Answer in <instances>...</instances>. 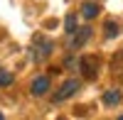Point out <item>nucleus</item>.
<instances>
[{
	"label": "nucleus",
	"mask_w": 123,
	"mask_h": 120,
	"mask_svg": "<svg viewBox=\"0 0 123 120\" xmlns=\"http://www.w3.org/2000/svg\"><path fill=\"white\" fill-rule=\"evenodd\" d=\"M32 44H35V59H37V61H44V59L52 54V49H54V44L49 42L47 37H42V34H37L32 39Z\"/></svg>",
	"instance_id": "f257e3e1"
},
{
	"label": "nucleus",
	"mask_w": 123,
	"mask_h": 120,
	"mask_svg": "<svg viewBox=\"0 0 123 120\" xmlns=\"http://www.w3.org/2000/svg\"><path fill=\"white\" fill-rule=\"evenodd\" d=\"M89 37H91V29L89 27H84V29H71L69 39H67V47L69 49H79V47H84L89 42Z\"/></svg>",
	"instance_id": "f03ea898"
},
{
	"label": "nucleus",
	"mask_w": 123,
	"mask_h": 120,
	"mask_svg": "<svg viewBox=\"0 0 123 120\" xmlns=\"http://www.w3.org/2000/svg\"><path fill=\"white\" fill-rule=\"evenodd\" d=\"M79 88H81V81H79V78H69V81H67L64 86H62V91L54 96V103H59V101H67V98H71V96H74V93L79 91Z\"/></svg>",
	"instance_id": "7ed1b4c3"
},
{
	"label": "nucleus",
	"mask_w": 123,
	"mask_h": 120,
	"mask_svg": "<svg viewBox=\"0 0 123 120\" xmlns=\"http://www.w3.org/2000/svg\"><path fill=\"white\" fill-rule=\"evenodd\" d=\"M79 66H81V71H84L86 78H94L96 71H98V59H96V56H84Z\"/></svg>",
	"instance_id": "20e7f679"
},
{
	"label": "nucleus",
	"mask_w": 123,
	"mask_h": 120,
	"mask_svg": "<svg viewBox=\"0 0 123 120\" xmlns=\"http://www.w3.org/2000/svg\"><path fill=\"white\" fill-rule=\"evenodd\" d=\"M47 91H49V78L47 76H37L32 81V93L35 96H44Z\"/></svg>",
	"instance_id": "39448f33"
},
{
	"label": "nucleus",
	"mask_w": 123,
	"mask_h": 120,
	"mask_svg": "<svg viewBox=\"0 0 123 120\" xmlns=\"http://www.w3.org/2000/svg\"><path fill=\"white\" fill-rule=\"evenodd\" d=\"M98 12H101V10H98L96 3H84V5H81V15H84L86 20H94Z\"/></svg>",
	"instance_id": "423d86ee"
},
{
	"label": "nucleus",
	"mask_w": 123,
	"mask_h": 120,
	"mask_svg": "<svg viewBox=\"0 0 123 120\" xmlns=\"http://www.w3.org/2000/svg\"><path fill=\"white\" fill-rule=\"evenodd\" d=\"M104 32H106V37H108V39H111V37H118V34H121V25H118V22H113V20H108L106 27H104Z\"/></svg>",
	"instance_id": "0eeeda50"
},
{
	"label": "nucleus",
	"mask_w": 123,
	"mask_h": 120,
	"mask_svg": "<svg viewBox=\"0 0 123 120\" xmlns=\"http://www.w3.org/2000/svg\"><path fill=\"white\" fill-rule=\"evenodd\" d=\"M104 103H106V105H116V103H121V93L113 91V88H111V91H106V93H104Z\"/></svg>",
	"instance_id": "6e6552de"
},
{
	"label": "nucleus",
	"mask_w": 123,
	"mask_h": 120,
	"mask_svg": "<svg viewBox=\"0 0 123 120\" xmlns=\"http://www.w3.org/2000/svg\"><path fill=\"white\" fill-rule=\"evenodd\" d=\"M12 83V74L10 71H0V86H10Z\"/></svg>",
	"instance_id": "1a4fd4ad"
},
{
	"label": "nucleus",
	"mask_w": 123,
	"mask_h": 120,
	"mask_svg": "<svg viewBox=\"0 0 123 120\" xmlns=\"http://www.w3.org/2000/svg\"><path fill=\"white\" fill-rule=\"evenodd\" d=\"M64 25H67V32H71V29H76V15H69Z\"/></svg>",
	"instance_id": "9d476101"
},
{
	"label": "nucleus",
	"mask_w": 123,
	"mask_h": 120,
	"mask_svg": "<svg viewBox=\"0 0 123 120\" xmlns=\"http://www.w3.org/2000/svg\"><path fill=\"white\" fill-rule=\"evenodd\" d=\"M0 118H3V113H0Z\"/></svg>",
	"instance_id": "9b49d317"
}]
</instances>
